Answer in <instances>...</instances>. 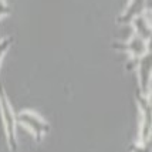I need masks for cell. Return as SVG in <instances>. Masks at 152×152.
I'll list each match as a JSON object with an SVG mask.
<instances>
[{
  "label": "cell",
  "instance_id": "3957f363",
  "mask_svg": "<svg viewBox=\"0 0 152 152\" xmlns=\"http://www.w3.org/2000/svg\"><path fill=\"white\" fill-rule=\"evenodd\" d=\"M135 99L141 111V128H139V139L141 144L151 142V98L149 95H144L137 90Z\"/></svg>",
  "mask_w": 152,
  "mask_h": 152
},
{
  "label": "cell",
  "instance_id": "7a4b0ae2",
  "mask_svg": "<svg viewBox=\"0 0 152 152\" xmlns=\"http://www.w3.org/2000/svg\"><path fill=\"white\" fill-rule=\"evenodd\" d=\"M16 122L27 128L30 132L34 135V138L37 142H40L44 135L50 132V124L47 122L43 117H40L39 114L33 111H20L16 114Z\"/></svg>",
  "mask_w": 152,
  "mask_h": 152
},
{
  "label": "cell",
  "instance_id": "30bf717a",
  "mask_svg": "<svg viewBox=\"0 0 152 152\" xmlns=\"http://www.w3.org/2000/svg\"><path fill=\"white\" fill-rule=\"evenodd\" d=\"M13 12L12 10V7L7 4L4 0H0V19L3 17V16H7V14H10Z\"/></svg>",
  "mask_w": 152,
  "mask_h": 152
},
{
  "label": "cell",
  "instance_id": "52a82bcc",
  "mask_svg": "<svg viewBox=\"0 0 152 152\" xmlns=\"http://www.w3.org/2000/svg\"><path fill=\"white\" fill-rule=\"evenodd\" d=\"M129 24L134 26L135 36L145 41H151V13H144L142 16L135 17Z\"/></svg>",
  "mask_w": 152,
  "mask_h": 152
},
{
  "label": "cell",
  "instance_id": "5b68a950",
  "mask_svg": "<svg viewBox=\"0 0 152 152\" xmlns=\"http://www.w3.org/2000/svg\"><path fill=\"white\" fill-rule=\"evenodd\" d=\"M114 50L117 51H125L131 56V60H138L142 56L151 51V41H145L141 37L134 34L132 37L122 43H113L111 44Z\"/></svg>",
  "mask_w": 152,
  "mask_h": 152
},
{
  "label": "cell",
  "instance_id": "6da1fadb",
  "mask_svg": "<svg viewBox=\"0 0 152 152\" xmlns=\"http://www.w3.org/2000/svg\"><path fill=\"white\" fill-rule=\"evenodd\" d=\"M0 114L3 119V126H4V135L9 149L12 152H16L19 148L17 144V122H16V114H14L12 104L7 98L6 88L3 86V80L0 74Z\"/></svg>",
  "mask_w": 152,
  "mask_h": 152
},
{
  "label": "cell",
  "instance_id": "277c9868",
  "mask_svg": "<svg viewBox=\"0 0 152 152\" xmlns=\"http://www.w3.org/2000/svg\"><path fill=\"white\" fill-rule=\"evenodd\" d=\"M128 70H137L138 71V81H139V91L144 95H149L151 88V51L142 56L138 60H129Z\"/></svg>",
  "mask_w": 152,
  "mask_h": 152
},
{
  "label": "cell",
  "instance_id": "9c48e42d",
  "mask_svg": "<svg viewBox=\"0 0 152 152\" xmlns=\"http://www.w3.org/2000/svg\"><path fill=\"white\" fill-rule=\"evenodd\" d=\"M129 152H151V142H148V144L134 142L129 146Z\"/></svg>",
  "mask_w": 152,
  "mask_h": 152
},
{
  "label": "cell",
  "instance_id": "ba28073f",
  "mask_svg": "<svg viewBox=\"0 0 152 152\" xmlns=\"http://www.w3.org/2000/svg\"><path fill=\"white\" fill-rule=\"evenodd\" d=\"M14 44V37L10 36V37H6V39L0 40V66H1V60H3V56L7 53V50Z\"/></svg>",
  "mask_w": 152,
  "mask_h": 152
},
{
  "label": "cell",
  "instance_id": "8992f818",
  "mask_svg": "<svg viewBox=\"0 0 152 152\" xmlns=\"http://www.w3.org/2000/svg\"><path fill=\"white\" fill-rule=\"evenodd\" d=\"M144 13H151V0H131L124 13L117 17L118 24H129L135 17Z\"/></svg>",
  "mask_w": 152,
  "mask_h": 152
}]
</instances>
